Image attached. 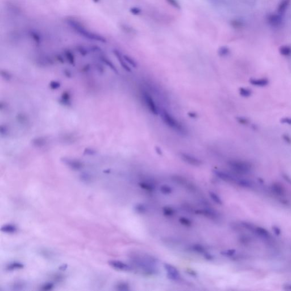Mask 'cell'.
I'll list each match as a JSON object with an SVG mask.
<instances>
[{"label": "cell", "instance_id": "obj_43", "mask_svg": "<svg viewBox=\"0 0 291 291\" xmlns=\"http://www.w3.org/2000/svg\"><path fill=\"white\" fill-rule=\"evenodd\" d=\"M101 0H93V1L94 3H98V2H99Z\"/></svg>", "mask_w": 291, "mask_h": 291}, {"label": "cell", "instance_id": "obj_7", "mask_svg": "<svg viewBox=\"0 0 291 291\" xmlns=\"http://www.w3.org/2000/svg\"><path fill=\"white\" fill-rule=\"evenodd\" d=\"M180 158L184 162L187 163L188 164L190 165L193 166H196L198 167L200 166L203 164L202 161L200 159H198V158L191 155L190 154H186V153H181L180 154Z\"/></svg>", "mask_w": 291, "mask_h": 291}, {"label": "cell", "instance_id": "obj_21", "mask_svg": "<svg viewBox=\"0 0 291 291\" xmlns=\"http://www.w3.org/2000/svg\"><path fill=\"white\" fill-rule=\"evenodd\" d=\"M230 52V50L227 46H221L218 50V55L221 57H225L229 55Z\"/></svg>", "mask_w": 291, "mask_h": 291}, {"label": "cell", "instance_id": "obj_29", "mask_svg": "<svg viewBox=\"0 0 291 291\" xmlns=\"http://www.w3.org/2000/svg\"><path fill=\"white\" fill-rule=\"evenodd\" d=\"M23 267L24 266L22 263H18V262H14L7 265V269L8 270H17V269H23Z\"/></svg>", "mask_w": 291, "mask_h": 291}, {"label": "cell", "instance_id": "obj_11", "mask_svg": "<svg viewBox=\"0 0 291 291\" xmlns=\"http://www.w3.org/2000/svg\"><path fill=\"white\" fill-rule=\"evenodd\" d=\"M214 174L218 178H220V179L222 180L223 181H227V182L236 183V181L237 180V179H238V178L233 176V175H230V174L227 173V172L222 171L215 170L214 171Z\"/></svg>", "mask_w": 291, "mask_h": 291}, {"label": "cell", "instance_id": "obj_30", "mask_svg": "<svg viewBox=\"0 0 291 291\" xmlns=\"http://www.w3.org/2000/svg\"><path fill=\"white\" fill-rule=\"evenodd\" d=\"M179 222L182 225L186 227H190L192 225V222L187 217H181L179 218Z\"/></svg>", "mask_w": 291, "mask_h": 291}, {"label": "cell", "instance_id": "obj_12", "mask_svg": "<svg viewBox=\"0 0 291 291\" xmlns=\"http://www.w3.org/2000/svg\"><path fill=\"white\" fill-rule=\"evenodd\" d=\"M267 22L271 26L273 27H279L283 23V19L281 15L279 14H272L269 15L267 17Z\"/></svg>", "mask_w": 291, "mask_h": 291}, {"label": "cell", "instance_id": "obj_24", "mask_svg": "<svg viewBox=\"0 0 291 291\" xmlns=\"http://www.w3.org/2000/svg\"><path fill=\"white\" fill-rule=\"evenodd\" d=\"M17 229L16 227L13 225H6L2 227L1 231L7 233H14L16 232Z\"/></svg>", "mask_w": 291, "mask_h": 291}, {"label": "cell", "instance_id": "obj_5", "mask_svg": "<svg viewBox=\"0 0 291 291\" xmlns=\"http://www.w3.org/2000/svg\"><path fill=\"white\" fill-rule=\"evenodd\" d=\"M141 95L143 100L149 111L154 115L158 116L159 113V109L151 96L146 91H142Z\"/></svg>", "mask_w": 291, "mask_h": 291}, {"label": "cell", "instance_id": "obj_3", "mask_svg": "<svg viewBox=\"0 0 291 291\" xmlns=\"http://www.w3.org/2000/svg\"><path fill=\"white\" fill-rule=\"evenodd\" d=\"M161 117L166 125L179 133L184 131V128L178 120L165 110H162Z\"/></svg>", "mask_w": 291, "mask_h": 291}, {"label": "cell", "instance_id": "obj_38", "mask_svg": "<svg viewBox=\"0 0 291 291\" xmlns=\"http://www.w3.org/2000/svg\"><path fill=\"white\" fill-rule=\"evenodd\" d=\"M283 178H284V179L285 180L287 181L288 183H289V184L291 185V177H289L288 175H285V174L283 175Z\"/></svg>", "mask_w": 291, "mask_h": 291}, {"label": "cell", "instance_id": "obj_39", "mask_svg": "<svg viewBox=\"0 0 291 291\" xmlns=\"http://www.w3.org/2000/svg\"><path fill=\"white\" fill-rule=\"evenodd\" d=\"M23 286V285L22 284L18 283V284H16L13 285V288H14V289H18L19 290V289H21L22 288Z\"/></svg>", "mask_w": 291, "mask_h": 291}, {"label": "cell", "instance_id": "obj_41", "mask_svg": "<svg viewBox=\"0 0 291 291\" xmlns=\"http://www.w3.org/2000/svg\"><path fill=\"white\" fill-rule=\"evenodd\" d=\"M155 149L156 151V152H157V153H158V154H159V155H162V150H160V148H159L158 147H156Z\"/></svg>", "mask_w": 291, "mask_h": 291}, {"label": "cell", "instance_id": "obj_26", "mask_svg": "<svg viewBox=\"0 0 291 291\" xmlns=\"http://www.w3.org/2000/svg\"><path fill=\"white\" fill-rule=\"evenodd\" d=\"M279 52L283 56H289L291 55V47L289 45H283L279 49Z\"/></svg>", "mask_w": 291, "mask_h": 291}, {"label": "cell", "instance_id": "obj_18", "mask_svg": "<svg viewBox=\"0 0 291 291\" xmlns=\"http://www.w3.org/2000/svg\"><path fill=\"white\" fill-rule=\"evenodd\" d=\"M250 83L253 85L258 87H265L269 84V80L265 79H254L250 80Z\"/></svg>", "mask_w": 291, "mask_h": 291}, {"label": "cell", "instance_id": "obj_14", "mask_svg": "<svg viewBox=\"0 0 291 291\" xmlns=\"http://www.w3.org/2000/svg\"><path fill=\"white\" fill-rule=\"evenodd\" d=\"M113 52L114 55H116L117 58L118 59V60H119L122 67L127 71L131 72V68H130L129 66L127 65L126 61L125 60V59L123 58V55L121 54V52H120V51H118V50H114Z\"/></svg>", "mask_w": 291, "mask_h": 291}, {"label": "cell", "instance_id": "obj_1", "mask_svg": "<svg viewBox=\"0 0 291 291\" xmlns=\"http://www.w3.org/2000/svg\"><path fill=\"white\" fill-rule=\"evenodd\" d=\"M66 23L73 31L84 39L92 42H99L102 43H105L107 42V39L104 36H101L97 32L92 31L84 26L81 22L74 18H67Z\"/></svg>", "mask_w": 291, "mask_h": 291}, {"label": "cell", "instance_id": "obj_13", "mask_svg": "<svg viewBox=\"0 0 291 291\" xmlns=\"http://www.w3.org/2000/svg\"><path fill=\"white\" fill-rule=\"evenodd\" d=\"M271 191L274 194L278 195L280 196H284L286 194V192L284 187L279 183H274L271 185Z\"/></svg>", "mask_w": 291, "mask_h": 291}, {"label": "cell", "instance_id": "obj_27", "mask_svg": "<svg viewBox=\"0 0 291 291\" xmlns=\"http://www.w3.org/2000/svg\"><path fill=\"white\" fill-rule=\"evenodd\" d=\"M209 196H210V198H212V200L215 203H216L218 205H221L223 204L222 199L220 198V196L217 193H214L213 192H209Z\"/></svg>", "mask_w": 291, "mask_h": 291}, {"label": "cell", "instance_id": "obj_36", "mask_svg": "<svg viewBox=\"0 0 291 291\" xmlns=\"http://www.w3.org/2000/svg\"><path fill=\"white\" fill-rule=\"evenodd\" d=\"M53 287H54L53 284H52V283H47V284H45L44 285H43L41 289L44 290V291H48V290H51Z\"/></svg>", "mask_w": 291, "mask_h": 291}, {"label": "cell", "instance_id": "obj_34", "mask_svg": "<svg viewBox=\"0 0 291 291\" xmlns=\"http://www.w3.org/2000/svg\"><path fill=\"white\" fill-rule=\"evenodd\" d=\"M117 289L118 291H127L130 289L129 285L127 283H120L116 286Z\"/></svg>", "mask_w": 291, "mask_h": 291}, {"label": "cell", "instance_id": "obj_32", "mask_svg": "<svg viewBox=\"0 0 291 291\" xmlns=\"http://www.w3.org/2000/svg\"><path fill=\"white\" fill-rule=\"evenodd\" d=\"M236 254V250L235 249H229L222 251L221 252V254L226 257H232Z\"/></svg>", "mask_w": 291, "mask_h": 291}, {"label": "cell", "instance_id": "obj_20", "mask_svg": "<svg viewBox=\"0 0 291 291\" xmlns=\"http://www.w3.org/2000/svg\"><path fill=\"white\" fill-rule=\"evenodd\" d=\"M29 35L30 37L34 41V42H36V43H40L42 42L41 36L40 35L39 32L36 31L35 30H30L29 32Z\"/></svg>", "mask_w": 291, "mask_h": 291}, {"label": "cell", "instance_id": "obj_17", "mask_svg": "<svg viewBox=\"0 0 291 291\" xmlns=\"http://www.w3.org/2000/svg\"><path fill=\"white\" fill-rule=\"evenodd\" d=\"M190 249L194 252H196L198 254H200L204 256L207 252H208L207 250L205 249V247L204 246L200 245V244H194L192 246H191Z\"/></svg>", "mask_w": 291, "mask_h": 291}, {"label": "cell", "instance_id": "obj_23", "mask_svg": "<svg viewBox=\"0 0 291 291\" xmlns=\"http://www.w3.org/2000/svg\"><path fill=\"white\" fill-rule=\"evenodd\" d=\"M134 210L136 213L139 214H145L147 211V208L145 205L142 203L136 204L134 206Z\"/></svg>", "mask_w": 291, "mask_h": 291}, {"label": "cell", "instance_id": "obj_16", "mask_svg": "<svg viewBox=\"0 0 291 291\" xmlns=\"http://www.w3.org/2000/svg\"><path fill=\"white\" fill-rule=\"evenodd\" d=\"M290 2L291 0H281V2L279 5L277 13L281 16L284 14L286 10H287L288 7L289 6Z\"/></svg>", "mask_w": 291, "mask_h": 291}, {"label": "cell", "instance_id": "obj_6", "mask_svg": "<svg viewBox=\"0 0 291 291\" xmlns=\"http://www.w3.org/2000/svg\"><path fill=\"white\" fill-rule=\"evenodd\" d=\"M163 266L166 271L168 279L174 281H177L180 279V273L175 266L168 263H165Z\"/></svg>", "mask_w": 291, "mask_h": 291}, {"label": "cell", "instance_id": "obj_40", "mask_svg": "<svg viewBox=\"0 0 291 291\" xmlns=\"http://www.w3.org/2000/svg\"><path fill=\"white\" fill-rule=\"evenodd\" d=\"M188 274L192 275V276H196V273L194 271H193V270H188Z\"/></svg>", "mask_w": 291, "mask_h": 291}, {"label": "cell", "instance_id": "obj_42", "mask_svg": "<svg viewBox=\"0 0 291 291\" xmlns=\"http://www.w3.org/2000/svg\"><path fill=\"white\" fill-rule=\"evenodd\" d=\"M188 114L190 116V117H192V118H195V117H197V115H196V114H195L194 113H192Z\"/></svg>", "mask_w": 291, "mask_h": 291}, {"label": "cell", "instance_id": "obj_15", "mask_svg": "<svg viewBox=\"0 0 291 291\" xmlns=\"http://www.w3.org/2000/svg\"><path fill=\"white\" fill-rule=\"evenodd\" d=\"M139 187L143 190L150 192H152L155 190V185L151 182L147 181H140L138 183Z\"/></svg>", "mask_w": 291, "mask_h": 291}, {"label": "cell", "instance_id": "obj_31", "mask_svg": "<svg viewBox=\"0 0 291 291\" xmlns=\"http://www.w3.org/2000/svg\"><path fill=\"white\" fill-rule=\"evenodd\" d=\"M123 57L126 63H129L130 65H131L133 67H137V63L136 62V60L132 58L131 56H130L129 55H123Z\"/></svg>", "mask_w": 291, "mask_h": 291}, {"label": "cell", "instance_id": "obj_22", "mask_svg": "<svg viewBox=\"0 0 291 291\" xmlns=\"http://www.w3.org/2000/svg\"><path fill=\"white\" fill-rule=\"evenodd\" d=\"M159 190L162 194H165V195H169V194H171L173 192V189L169 185L167 184L162 185L160 187Z\"/></svg>", "mask_w": 291, "mask_h": 291}, {"label": "cell", "instance_id": "obj_37", "mask_svg": "<svg viewBox=\"0 0 291 291\" xmlns=\"http://www.w3.org/2000/svg\"><path fill=\"white\" fill-rule=\"evenodd\" d=\"M272 230L274 231V232L275 233V234L277 235V236H279V235H280L281 234V230L277 226H273L272 227Z\"/></svg>", "mask_w": 291, "mask_h": 291}, {"label": "cell", "instance_id": "obj_2", "mask_svg": "<svg viewBox=\"0 0 291 291\" xmlns=\"http://www.w3.org/2000/svg\"><path fill=\"white\" fill-rule=\"evenodd\" d=\"M132 263L136 269L146 275L152 276L158 273L156 265L158 259L154 256L148 254L143 255H134L131 258Z\"/></svg>", "mask_w": 291, "mask_h": 291}, {"label": "cell", "instance_id": "obj_10", "mask_svg": "<svg viewBox=\"0 0 291 291\" xmlns=\"http://www.w3.org/2000/svg\"><path fill=\"white\" fill-rule=\"evenodd\" d=\"M172 180L179 185L184 187L189 191H193L195 190V187L193 184L187 180L185 178L181 177L180 176H174L172 178Z\"/></svg>", "mask_w": 291, "mask_h": 291}, {"label": "cell", "instance_id": "obj_8", "mask_svg": "<svg viewBox=\"0 0 291 291\" xmlns=\"http://www.w3.org/2000/svg\"><path fill=\"white\" fill-rule=\"evenodd\" d=\"M109 265L114 269L122 271H130L133 269L131 266L119 260H111L109 262Z\"/></svg>", "mask_w": 291, "mask_h": 291}, {"label": "cell", "instance_id": "obj_4", "mask_svg": "<svg viewBox=\"0 0 291 291\" xmlns=\"http://www.w3.org/2000/svg\"><path fill=\"white\" fill-rule=\"evenodd\" d=\"M228 165L234 171L241 174H248L251 169L249 163L241 160H230L228 162Z\"/></svg>", "mask_w": 291, "mask_h": 291}, {"label": "cell", "instance_id": "obj_25", "mask_svg": "<svg viewBox=\"0 0 291 291\" xmlns=\"http://www.w3.org/2000/svg\"><path fill=\"white\" fill-rule=\"evenodd\" d=\"M162 212L163 214L167 217H172L174 216L175 214V209L170 207H165L163 208Z\"/></svg>", "mask_w": 291, "mask_h": 291}, {"label": "cell", "instance_id": "obj_19", "mask_svg": "<svg viewBox=\"0 0 291 291\" xmlns=\"http://www.w3.org/2000/svg\"><path fill=\"white\" fill-rule=\"evenodd\" d=\"M236 184L242 187L247 188H251L253 187V184L251 181L244 179H237Z\"/></svg>", "mask_w": 291, "mask_h": 291}, {"label": "cell", "instance_id": "obj_35", "mask_svg": "<svg viewBox=\"0 0 291 291\" xmlns=\"http://www.w3.org/2000/svg\"><path fill=\"white\" fill-rule=\"evenodd\" d=\"M129 12L132 15L139 16L142 13V10L138 7H132L130 9Z\"/></svg>", "mask_w": 291, "mask_h": 291}, {"label": "cell", "instance_id": "obj_9", "mask_svg": "<svg viewBox=\"0 0 291 291\" xmlns=\"http://www.w3.org/2000/svg\"><path fill=\"white\" fill-rule=\"evenodd\" d=\"M194 213L198 215L203 216L204 217L212 220H216L218 218V215L215 211L208 208L196 209L194 211Z\"/></svg>", "mask_w": 291, "mask_h": 291}, {"label": "cell", "instance_id": "obj_33", "mask_svg": "<svg viewBox=\"0 0 291 291\" xmlns=\"http://www.w3.org/2000/svg\"><path fill=\"white\" fill-rule=\"evenodd\" d=\"M239 92L240 95L242 97H249L251 94V91L246 88H241L239 89Z\"/></svg>", "mask_w": 291, "mask_h": 291}, {"label": "cell", "instance_id": "obj_28", "mask_svg": "<svg viewBox=\"0 0 291 291\" xmlns=\"http://www.w3.org/2000/svg\"><path fill=\"white\" fill-rule=\"evenodd\" d=\"M165 1L171 7L175 8L177 10H181V5L178 0H165Z\"/></svg>", "mask_w": 291, "mask_h": 291}]
</instances>
